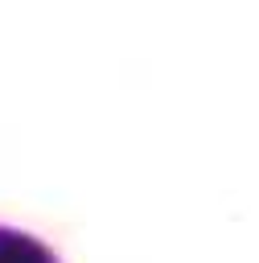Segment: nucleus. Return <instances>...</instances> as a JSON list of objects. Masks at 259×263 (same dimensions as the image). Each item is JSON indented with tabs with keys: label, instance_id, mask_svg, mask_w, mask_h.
Listing matches in <instances>:
<instances>
[{
	"label": "nucleus",
	"instance_id": "f257e3e1",
	"mask_svg": "<svg viewBox=\"0 0 259 263\" xmlns=\"http://www.w3.org/2000/svg\"><path fill=\"white\" fill-rule=\"evenodd\" d=\"M0 263H58L37 238L16 234V230H0Z\"/></svg>",
	"mask_w": 259,
	"mask_h": 263
}]
</instances>
